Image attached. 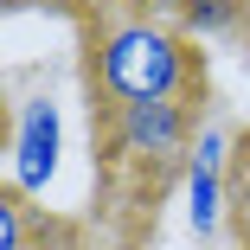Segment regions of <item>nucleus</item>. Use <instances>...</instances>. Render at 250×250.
<instances>
[{"instance_id":"3","label":"nucleus","mask_w":250,"mask_h":250,"mask_svg":"<svg viewBox=\"0 0 250 250\" xmlns=\"http://www.w3.org/2000/svg\"><path fill=\"white\" fill-rule=\"evenodd\" d=\"M58 154H64V109L58 96L39 90L13 109V128H7V192L39 199L58 180Z\"/></svg>"},{"instance_id":"1","label":"nucleus","mask_w":250,"mask_h":250,"mask_svg":"<svg viewBox=\"0 0 250 250\" xmlns=\"http://www.w3.org/2000/svg\"><path fill=\"white\" fill-rule=\"evenodd\" d=\"M90 96L103 109L128 103H199L206 96V64L192 39L154 13H109L90 32Z\"/></svg>"},{"instance_id":"4","label":"nucleus","mask_w":250,"mask_h":250,"mask_svg":"<svg viewBox=\"0 0 250 250\" xmlns=\"http://www.w3.org/2000/svg\"><path fill=\"white\" fill-rule=\"evenodd\" d=\"M225 218H231V173L186 161V225H192V237L212 244L225 231Z\"/></svg>"},{"instance_id":"10","label":"nucleus","mask_w":250,"mask_h":250,"mask_svg":"<svg viewBox=\"0 0 250 250\" xmlns=\"http://www.w3.org/2000/svg\"><path fill=\"white\" fill-rule=\"evenodd\" d=\"M26 250H58V244H45V225H39V237H32V244H26Z\"/></svg>"},{"instance_id":"7","label":"nucleus","mask_w":250,"mask_h":250,"mask_svg":"<svg viewBox=\"0 0 250 250\" xmlns=\"http://www.w3.org/2000/svg\"><path fill=\"white\" fill-rule=\"evenodd\" d=\"M26 244H32V231H26V199L7 192V199H0V250H26Z\"/></svg>"},{"instance_id":"8","label":"nucleus","mask_w":250,"mask_h":250,"mask_svg":"<svg viewBox=\"0 0 250 250\" xmlns=\"http://www.w3.org/2000/svg\"><path fill=\"white\" fill-rule=\"evenodd\" d=\"M128 7H135V13H154V20H180L192 0H128Z\"/></svg>"},{"instance_id":"6","label":"nucleus","mask_w":250,"mask_h":250,"mask_svg":"<svg viewBox=\"0 0 250 250\" xmlns=\"http://www.w3.org/2000/svg\"><path fill=\"white\" fill-rule=\"evenodd\" d=\"M231 218H237V237L250 250V135L237 141V154H231Z\"/></svg>"},{"instance_id":"2","label":"nucleus","mask_w":250,"mask_h":250,"mask_svg":"<svg viewBox=\"0 0 250 250\" xmlns=\"http://www.w3.org/2000/svg\"><path fill=\"white\" fill-rule=\"evenodd\" d=\"M199 116L192 103H128V109H103V147L122 167H186L192 141H199Z\"/></svg>"},{"instance_id":"5","label":"nucleus","mask_w":250,"mask_h":250,"mask_svg":"<svg viewBox=\"0 0 250 250\" xmlns=\"http://www.w3.org/2000/svg\"><path fill=\"white\" fill-rule=\"evenodd\" d=\"M244 20H250V0H192L173 26H180L186 39H231Z\"/></svg>"},{"instance_id":"9","label":"nucleus","mask_w":250,"mask_h":250,"mask_svg":"<svg viewBox=\"0 0 250 250\" xmlns=\"http://www.w3.org/2000/svg\"><path fill=\"white\" fill-rule=\"evenodd\" d=\"M13 7H71V0H13Z\"/></svg>"}]
</instances>
